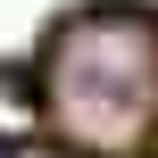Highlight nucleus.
Returning a JSON list of instances; mask_svg holds the SVG:
<instances>
[{
    "instance_id": "nucleus-1",
    "label": "nucleus",
    "mask_w": 158,
    "mask_h": 158,
    "mask_svg": "<svg viewBox=\"0 0 158 158\" xmlns=\"http://www.w3.org/2000/svg\"><path fill=\"white\" fill-rule=\"evenodd\" d=\"M42 108L58 142L125 158L158 125V25L142 8H83L42 50Z\"/></svg>"
},
{
    "instance_id": "nucleus-2",
    "label": "nucleus",
    "mask_w": 158,
    "mask_h": 158,
    "mask_svg": "<svg viewBox=\"0 0 158 158\" xmlns=\"http://www.w3.org/2000/svg\"><path fill=\"white\" fill-rule=\"evenodd\" d=\"M0 158H8V142H0Z\"/></svg>"
}]
</instances>
